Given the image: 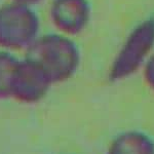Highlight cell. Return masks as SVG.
Segmentation results:
<instances>
[{
    "label": "cell",
    "mask_w": 154,
    "mask_h": 154,
    "mask_svg": "<svg viewBox=\"0 0 154 154\" xmlns=\"http://www.w3.org/2000/svg\"><path fill=\"white\" fill-rule=\"evenodd\" d=\"M26 58L40 66L53 84L69 80L80 65V51L75 41L60 32L39 36L27 48Z\"/></svg>",
    "instance_id": "obj_1"
},
{
    "label": "cell",
    "mask_w": 154,
    "mask_h": 154,
    "mask_svg": "<svg viewBox=\"0 0 154 154\" xmlns=\"http://www.w3.org/2000/svg\"><path fill=\"white\" fill-rule=\"evenodd\" d=\"M154 53V14H149L131 28L109 66L108 79L120 82L143 70Z\"/></svg>",
    "instance_id": "obj_2"
},
{
    "label": "cell",
    "mask_w": 154,
    "mask_h": 154,
    "mask_svg": "<svg viewBox=\"0 0 154 154\" xmlns=\"http://www.w3.org/2000/svg\"><path fill=\"white\" fill-rule=\"evenodd\" d=\"M40 21L32 6L11 2L0 7V46L29 48L39 37Z\"/></svg>",
    "instance_id": "obj_3"
},
{
    "label": "cell",
    "mask_w": 154,
    "mask_h": 154,
    "mask_svg": "<svg viewBox=\"0 0 154 154\" xmlns=\"http://www.w3.org/2000/svg\"><path fill=\"white\" fill-rule=\"evenodd\" d=\"M53 82L39 65L28 58L19 61L11 82V97L25 104L40 102Z\"/></svg>",
    "instance_id": "obj_4"
},
{
    "label": "cell",
    "mask_w": 154,
    "mask_h": 154,
    "mask_svg": "<svg viewBox=\"0 0 154 154\" xmlns=\"http://www.w3.org/2000/svg\"><path fill=\"white\" fill-rule=\"evenodd\" d=\"M93 16L89 0H53L49 18L60 33L76 36L88 28Z\"/></svg>",
    "instance_id": "obj_5"
},
{
    "label": "cell",
    "mask_w": 154,
    "mask_h": 154,
    "mask_svg": "<svg viewBox=\"0 0 154 154\" xmlns=\"http://www.w3.org/2000/svg\"><path fill=\"white\" fill-rule=\"evenodd\" d=\"M106 154H154V140L141 131H125L111 141Z\"/></svg>",
    "instance_id": "obj_6"
},
{
    "label": "cell",
    "mask_w": 154,
    "mask_h": 154,
    "mask_svg": "<svg viewBox=\"0 0 154 154\" xmlns=\"http://www.w3.org/2000/svg\"><path fill=\"white\" fill-rule=\"evenodd\" d=\"M19 61L8 53L0 51V99L11 97V82Z\"/></svg>",
    "instance_id": "obj_7"
},
{
    "label": "cell",
    "mask_w": 154,
    "mask_h": 154,
    "mask_svg": "<svg viewBox=\"0 0 154 154\" xmlns=\"http://www.w3.org/2000/svg\"><path fill=\"white\" fill-rule=\"evenodd\" d=\"M143 78L146 85L154 91V53L151 54L143 68Z\"/></svg>",
    "instance_id": "obj_8"
},
{
    "label": "cell",
    "mask_w": 154,
    "mask_h": 154,
    "mask_svg": "<svg viewBox=\"0 0 154 154\" xmlns=\"http://www.w3.org/2000/svg\"><path fill=\"white\" fill-rule=\"evenodd\" d=\"M42 0H12V2H17L20 4H24V5H28V6H33L35 4L39 3Z\"/></svg>",
    "instance_id": "obj_9"
}]
</instances>
